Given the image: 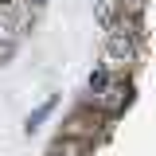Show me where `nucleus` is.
<instances>
[{
	"instance_id": "f257e3e1",
	"label": "nucleus",
	"mask_w": 156,
	"mask_h": 156,
	"mask_svg": "<svg viewBox=\"0 0 156 156\" xmlns=\"http://www.w3.org/2000/svg\"><path fill=\"white\" fill-rule=\"evenodd\" d=\"M140 51H144V43L133 39L125 27H117V23L105 27V47H101V66H105V70L129 74L136 62H140Z\"/></svg>"
},
{
	"instance_id": "f03ea898",
	"label": "nucleus",
	"mask_w": 156,
	"mask_h": 156,
	"mask_svg": "<svg viewBox=\"0 0 156 156\" xmlns=\"http://www.w3.org/2000/svg\"><path fill=\"white\" fill-rule=\"evenodd\" d=\"M113 121L117 117L101 113V109H94L90 101H78L70 113L62 117V129L58 133H70V136H82V140H94V144H101L105 136L113 133Z\"/></svg>"
},
{
	"instance_id": "7ed1b4c3",
	"label": "nucleus",
	"mask_w": 156,
	"mask_h": 156,
	"mask_svg": "<svg viewBox=\"0 0 156 156\" xmlns=\"http://www.w3.org/2000/svg\"><path fill=\"white\" fill-rule=\"evenodd\" d=\"M82 101H90L94 109H101V113H109V117H121L129 105H133V78L109 70V78H105L98 90H86Z\"/></svg>"
},
{
	"instance_id": "20e7f679",
	"label": "nucleus",
	"mask_w": 156,
	"mask_h": 156,
	"mask_svg": "<svg viewBox=\"0 0 156 156\" xmlns=\"http://www.w3.org/2000/svg\"><path fill=\"white\" fill-rule=\"evenodd\" d=\"M94 140H82V136H70V133H58L55 140H51V148H47V156H94Z\"/></svg>"
},
{
	"instance_id": "39448f33",
	"label": "nucleus",
	"mask_w": 156,
	"mask_h": 156,
	"mask_svg": "<svg viewBox=\"0 0 156 156\" xmlns=\"http://www.w3.org/2000/svg\"><path fill=\"white\" fill-rule=\"evenodd\" d=\"M55 105H58V98H47V101H43V105H39V109H35V113L27 117V125H23V129H27V136H31V133H35V129H39V125L47 121V117L55 113Z\"/></svg>"
},
{
	"instance_id": "423d86ee",
	"label": "nucleus",
	"mask_w": 156,
	"mask_h": 156,
	"mask_svg": "<svg viewBox=\"0 0 156 156\" xmlns=\"http://www.w3.org/2000/svg\"><path fill=\"white\" fill-rule=\"evenodd\" d=\"M117 12H129V16H140L148 12V0H117Z\"/></svg>"
},
{
	"instance_id": "0eeeda50",
	"label": "nucleus",
	"mask_w": 156,
	"mask_h": 156,
	"mask_svg": "<svg viewBox=\"0 0 156 156\" xmlns=\"http://www.w3.org/2000/svg\"><path fill=\"white\" fill-rule=\"evenodd\" d=\"M27 4H31V8H43V4H47V0H27Z\"/></svg>"
}]
</instances>
